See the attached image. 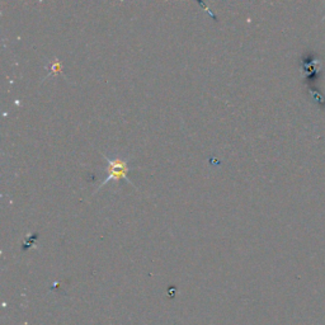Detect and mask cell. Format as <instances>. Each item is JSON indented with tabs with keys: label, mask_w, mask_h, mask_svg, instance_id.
Here are the masks:
<instances>
[{
	"label": "cell",
	"mask_w": 325,
	"mask_h": 325,
	"mask_svg": "<svg viewBox=\"0 0 325 325\" xmlns=\"http://www.w3.org/2000/svg\"><path fill=\"white\" fill-rule=\"evenodd\" d=\"M106 158V160L108 161L107 165V173L108 177L103 180V183L99 184V187L97 188L95 193L98 192L99 190H102V187H105L106 184L109 183L110 180H114V182H118V180H126L127 183L133 186L132 182L129 179V173H130V167L127 160L122 158H114V159H109L107 158L106 155H103ZM135 187V186H133Z\"/></svg>",
	"instance_id": "cell-1"
},
{
	"label": "cell",
	"mask_w": 325,
	"mask_h": 325,
	"mask_svg": "<svg viewBox=\"0 0 325 325\" xmlns=\"http://www.w3.org/2000/svg\"><path fill=\"white\" fill-rule=\"evenodd\" d=\"M50 75H57V74H61L63 71V64L61 61H59L57 59H55L52 63L50 64Z\"/></svg>",
	"instance_id": "cell-2"
}]
</instances>
